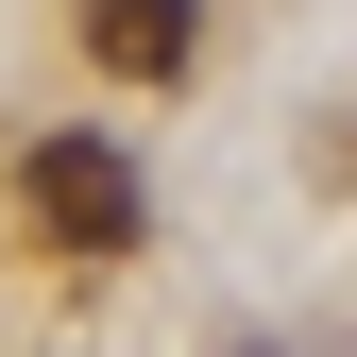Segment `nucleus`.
Here are the masks:
<instances>
[{
    "mask_svg": "<svg viewBox=\"0 0 357 357\" xmlns=\"http://www.w3.org/2000/svg\"><path fill=\"white\" fill-rule=\"evenodd\" d=\"M17 204H34L52 255H119V238H137V153H119V137H34L17 153Z\"/></svg>",
    "mask_w": 357,
    "mask_h": 357,
    "instance_id": "f257e3e1",
    "label": "nucleus"
},
{
    "mask_svg": "<svg viewBox=\"0 0 357 357\" xmlns=\"http://www.w3.org/2000/svg\"><path fill=\"white\" fill-rule=\"evenodd\" d=\"M85 52H102L119 85H170L204 52V0H85Z\"/></svg>",
    "mask_w": 357,
    "mask_h": 357,
    "instance_id": "f03ea898",
    "label": "nucleus"
}]
</instances>
